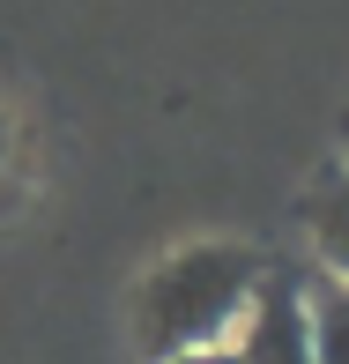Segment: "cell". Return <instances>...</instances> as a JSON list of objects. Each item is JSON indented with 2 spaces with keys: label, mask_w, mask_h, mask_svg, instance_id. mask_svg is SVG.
I'll use <instances>...</instances> for the list:
<instances>
[{
  "label": "cell",
  "mask_w": 349,
  "mask_h": 364,
  "mask_svg": "<svg viewBox=\"0 0 349 364\" xmlns=\"http://www.w3.org/2000/svg\"><path fill=\"white\" fill-rule=\"evenodd\" d=\"M171 364H230V350H186V357H171Z\"/></svg>",
  "instance_id": "cell-5"
},
{
  "label": "cell",
  "mask_w": 349,
  "mask_h": 364,
  "mask_svg": "<svg viewBox=\"0 0 349 364\" xmlns=\"http://www.w3.org/2000/svg\"><path fill=\"white\" fill-rule=\"evenodd\" d=\"M260 253L245 245H186L163 268H149V283L134 297V335L156 364L186 357V350H215L230 327L245 320L260 290Z\"/></svg>",
  "instance_id": "cell-1"
},
{
  "label": "cell",
  "mask_w": 349,
  "mask_h": 364,
  "mask_svg": "<svg viewBox=\"0 0 349 364\" xmlns=\"http://www.w3.org/2000/svg\"><path fill=\"white\" fill-rule=\"evenodd\" d=\"M312 238H320L327 275L349 290V186H335V193H320V201H312Z\"/></svg>",
  "instance_id": "cell-4"
},
{
  "label": "cell",
  "mask_w": 349,
  "mask_h": 364,
  "mask_svg": "<svg viewBox=\"0 0 349 364\" xmlns=\"http://www.w3.org/2000/svg\"><path fill=\"white\" fill-rule=\"evenodd\" d=\"M305 312H312V364H349V290L327 275L305 290Z\"/></svg>",
  "instance_id": "cell-3"
},
{
  "label": "cell",
  "mask_w": 349,
  "mask_h": 364,
  "mask_svg": "<svg viewBox=\"0 0 349 364\" xmlns=\"http://www.w3.org/2000/svg\"><path fill=\"white\" fill-rule=\"evenodd\" d=\"M230 364H312V312H305V283L290 275H260L253 305L238 320Z\"/></svg>",
  "instance_id": "cell-2"
}]
</instances>
